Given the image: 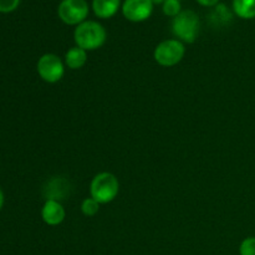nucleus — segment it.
<instances>
[{
  "mask_svg": "<svg viewBox=\"0 0 255 255\" xmlns=\"http://www.w3.org/2000/svg\"><path fill=\"white\" fill-rule=\"evenodd\" d=\"M59 17L67 25H80L89 15L86 0H62L57 7Z\"/></svg>",
  "mask_w": 255,
  "mask_h": 255,
  "instance_id": "nucleus-5",
  "label": "nucleus"
},
{
  "mask_svg": "<svg viewBox=\"0 0 255 255\" xmlns=\"http://www.w3.org/2000/svg\"><path fill=\"white\" fill-rule=\"evenodd\" d=\"M37 72L45 82L55 84V82L60 81L64 76V62L57 55L45 54L37 61Z\"/></svg>",
  "mask_w": 255,
  "mask_h": 255,
  "instance_id": "nucleus-6",
  "label": "nucleus"
},
{
  "mask_svg": "<svg viewBox=\"0 0 255 255\" xmlns=\"http://www.w3.org/2000/svg\"><path fill=\"white\" fill-rule=\"evenodd\" d=\"M87 61L86 50L79 46H74L65 55V64L72 70H79L85 66Z\"/></svg>",
  "mask_w": 255,
  "mask_h": 255,
  "instance_id": "nucleus-10",
  "label": "nucleus"
},
{
  "mask_svg": "<svg viewBox=\"0 0 255 255\" xmlns=\"http://www.w3.org/2000/svg\"><path fill=\"white\" fill-rule=\"evenodd\" d=\"M65 209L61 206L59 201H54V199H47L45 202L44 207L41 209V217L42 221L47 224V226H59L64 222Z\"/></svg>",
  "mask_w": 255,
  "mask_h": 255,
  "instance_id": "nucleus-8",
  "label": "nucleus"
},
{
  "mask_svg": "<svg viewBox=\"0 0 255 255\" xmlns=\"http://www.w3.org/2000/svg\"><path fill=\"white\" fill-rule=\"evenodd\" d=\"M184 52H186V49L182 41L174 39L164 40L161 44L157 45L154 50V60L161 66L171 67L181 62Z\"/></svg>",
  "mask_w": 255,
  "mask_h": 255,
  "instance_id": "nucleus-4",
  "label": "nucleus"
},
{
  "mask_svg": "<svg viewBox=\"0 0 255 255\" xmlns=\"http://www.w3.org/2000/svg\"><path fill=\"white\" fill-rule=\"evenodd\" d=\"M121 5V0H92V9L100 19L114 16Z\"/></svg>",
  "mask_w": 255,
  "mask_h": 255,
  "instance_id": "nucleus-9",
  "label": "nucleus"
},
{
  "mask_svg": "<svg viewBox=\"0 0 255 255\" xmlns=\"http://www.w3.org/2000/svg\"><path fill=\"white\" fill-rule=\"evenodd\" d=\"M20 0H0V12H11L19 6Z\"/></svg>",
  "mask_w": 255,
  "mask_h": 255,
  "instance_id": "nucleus-15",
  "label": "nucleus"
},
{
  "mask_svg": "<svg viewBox=\"0 0 255 255\" xmlns=\"http://www.w3.org/2000/svg\"><path fill=\"white\" fill-rule=\"evenodd\" d=\"M181 11V1L179 0H166L163 2V12L168 16L174 17Z\"/></svg>",
  "mask_w": 255,
  "mask_h": 255,
  "instance_id": "nucleus-13",
  "label": "nucleus"
},
{
  "mask_svg": "<svg viewBox=\"0 0 255 255\" xmlns=\"http://www.w3.org/2000/svg\"><path fill=\"white\" fill-rule=\"evenodd\" d=\"M106 30L99 24L97 21L92 20H85L80 25H77L74 32V39L76 42V46L86 50V51H92L102 45L106 41Z\"/></svg>",
  "mask_w": 255,
  "mask_h": 255,
  "instance_id": "nucleus-1",
  "label": "nucleus"
},
{
  "mask_svg": "<svg viewBox=\"0 0 255 255\" xmlns=\"http://www.w3.org/2000/svg\"><path fill=\"white\" fill-rule=\"evenodd\" d=\"M153 11V2L151 0H125L122 12L127 20L133 22L144 21Z\"/></svg>",
  "mask_w": 255,
  "mask_h": 255,
  "instance_id": "nucleus-7",
  "label": "nucleus"
},
{
  "mask_svg": "<svg viewBox=\"0 0 255 255\" xmlns=\"http://www.w3.org/2000/svg\"><path fill=\"white\" fill-rule=\"evenodd\" d=\"M2 204H4V194H2L1 189H0V209L2 208Z\"/></svg>",
  "mask_w": 255,
  "mask_h": 255,
  "instance_id": "nucleus-17",
  "label": "nucleus"
},
{
  "mask_svg": "<svg viewBox=\"0 0 255 255\" xmlns=\"http://www.w3.org/2000/svg\"><path fill=\"white\" fill-rule=\"evenodd\" d=\"M233 10L242 19H254L255 0H233Z\"/></svg>",
  "mask_w": 255,
  "mask_h": 255,
  "instance_id": "nucleus-11",
  "label": "nucleus"
},
{
  "mask_svg": "<svg viewBox=\"0 0 255 255\" xmlns=\"http://www.w3.org/2000/svg\"><path fill=\"white\" fill-rule=\"evenodd\" d=\"M197 1L203 6H214L216 4H218L219 0H197Z\"/></svg>",
  "mask_w": 255,
  "mask_h": 255,
  "instance_id": "nucleus-16",
  "label": "nucleus"
},
{
  "mask_svg": "<svg viewBox=\"0 0 255 255\" xmlns=\"http://www.w3.org/2000/svg\"><path fill=\"white\" fill-rule=\"evenodd\" d=\"M151 1L153 2V5H154V4H163L166 0H151Z\"/></svg>",
  "mask_w": 255,
  "mask_h": 255,
  "instance_id": "nucleus-18",
  "label": "nucleus"
},
{
  "mask_svg": "<svg viewBox=\"0 0 255 255\" xmlns=\"http://www.w3.org/2000/svg\"><path fill=\"white\" fill-rule=\"evenodd\" d=\"M120 191V183L116 176L109 172H102L94 177L90 186L91 197L100 204H106L114 201Z\"/></svg>",
  "mask_w": 255,
  "mask_h": 255,
  "instance_id": "nucleus-2",
  "label": "nucleus"
},
{
  "mask_svg": "<svg viewBox=\"0 0 255 255\" xmlns=\"http://www.w3.org/2000/svg\"><path fill=\"white\" fill-rule=\"evenodd\" d=\"M100 203L94 198H86L81 203V211L86 217H94L99 212Z\"/></svg>",
  "mask_w": 255,
  "mask_h": 255,
  "instance_id": "nucleus-12",
  "label": "nucleus"
},
{
  "mask_svg": "<svg viewBox=\"0 0 255 255\" xmlns=\"http://www.w3.org/2000/svg\"><path fill=\"white\" fill-rule=\"evenodd\" d=\"M199 31V17L193 10H183L172 21V32L178 37L179 41L192 42L196 41Z\"/></svg>",
  "mask_w": 255,
  "mask_h": 255,
  "instance_id": "nucleus-3",
  "label": "nucleus"
},
{
  "mask_svg": "<svg viewBox=\"0 0 255 255\" xmlns=\"http://www.w3.org/2000/svg\"><path fill=\"white\" fill-rule=\"evenodd\" d=\"M241 255H255V237L246 238L239 247Z\"/></svg>",
  "mask_w": 255,
  "mask_h": 255,
  "instance_id": "nucleus-14",
  "label": "nucleus"
}]
</instances>
